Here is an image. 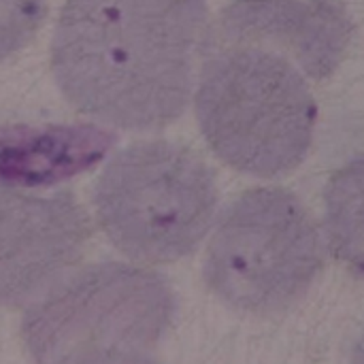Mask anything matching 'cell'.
Listing matches in <instances>:
<instances>
[{
  "instance_id": "obj_8",
  "label": "cell",
  "mask_w": 364,
  "mask_h": 364,
  "mask_svg": "<svg viewBox=\"0 0 364 364\" xmlns=\"http://www.w3.org/2000/svg\"><path fill=\"white\" fill-rule=\"evenodd\" d=\"M115 134L92 124L0 126V183L47 188L96 166Z\"/></svg>"
},
{
  "instance_id": "obj_12",
  "label": "cell",
  "mask_w": 364,
  "mask_h": 364,
  "mask_svg": "<svg viewBox=\"0 0 364 364\" xmlns=\"http://www.w3.org/2000/svg\"><path fill=\"white\" fill-rule=\"evenodd\" d=\"M352 364H364V335L360 337V341L356 343L354 356H352Z\"/></svg>"
},
{
  "instance_id": "obj_7",
  "label": "cell",
  "mask_w": 364,
  "mask_h": 364,
  "mask_svg": "<svg viewBox=\"0 0 364 364\" xmlns=\"http://www.w3.org/2000/svg\"><path fill=\"white\" fill-rule=\"evenodd\" d=\"M352 34L343 0H235L218 17L205 45H254L292 60L307 77L339 66Z\"/></svg>"
},
{
  "instance_id": "obj_1",
  "label": "cell",
  "mask_w": 364,
  "mask_h": 364,
  "mask_svg": "<svg viewBox=\"0 0 364 364\" xmlns=\"http://www.w3.org/2000/svg\"><path fill=\"white\" fill-rule=\"evenodd\" d=\"M205 0H66L51 47L64 98L126 130L177 119L205 45Z\"/></svg>"
},
{
  "instance_id": "obj_10",
  "label": "cell",
  "mask_w": 364,
  "mask_h": 364,
  "mask_svg": "<svg viewBox=\"0 0 364 364\" xmlns=\"http://www.w3.org/2000/svg\"><path fill=\"white\" fill-rule=\"evenodd\" d=\"M45 11L47 0H0V62L34 38Z\"/></svg>"
},
{
  "instance_id": "obj_3",
  "label": "cell",
  "mask_w": 364,
  "mask_h": 364,
  "mask_svg": "<svg viewBox=\"0 0 364 364\" xmlns=\"http://www.w3.org/2000/svg\"><path fill=\"white\" fill-rule=\"evenodd\" d=\"M96 215L111 243L132 260L173 262L209 232L218 188L188 147L145 141L122 149L94 188Z\"/></svg>"
},
{
  "instance_id": "obj_4",
  "label": "cell",
  "mask_w": 364,
  "mask_h": 364,
  "mask_svg": "<svg viewBox=\"0 0 364 364\" xmlns=\"http://www.w3.org/2000/svg\"><path fill=\"white\" fill-rule=\"evenodd\" d=\"M322 241L303 203L279 188L245 192L222 218L205 260L209 288L230 307H290L322 269Z\"/></svg>"
},
{
  "instance_id": "obj_6",
  "label": "cell",
  "mask_w": 364,
  "mask_h": 364,
  "mask_svg": "<svg viewBox=\"0 0 364 364\" xmlns=\"http://www.w3.org/2000/svg\"><path fill=\"white\" fill-rule=\"evenodd\" d=\"M87 235V218L70 194L0 190V305L45 294L79 260Z\"/></svg>"
},
{
  "instance_id": "obj_9",
  "label": "cell",
  "mask_w": 364,
  "mask_h": 364,
  "mask_svg": "<svg viewBox=\"0 0 364 364\" xmlns=\"http://www.w3.org/2000/svg\"><path fill=\"white\" fill-rule=\"evenodd\" d=\"M324 203L335 254L364 277V156L348 162L331 179Z\"/></svg>"
},
{
  "instance_id": "obj_2",
  "label": "cell",
  "mask_w": 364,
  "mask_h": 364,
  "mask_svg": "<svg viewBox=\"0 0 364 364\" xmlns=\"http://www.w3.org/2000/svg\"><path fill=\"white\" fill-rule=\"evenodd\" d=\"M196 115L211 149L232 168L277 177L307 156L316 100L299 66L254 45H209Z\"/></svg>"
},
{
  "instance_id": "obj_11",
  "label": "cell",
  "mask_w": 364,
  "mask_h": 364,
  "mask_svg": "<svg viewBox=\"0 0 364 364\" xmlns=\"http://www.w3.org/2000/svg\"><path fill=\"white\" fill-rule=\"evenodd\" d=\"M53 364H158L147 358L143 352L128 350H98V352H81L66 356Z\"/></svg>"
},
{
  "instance_id": "obj_5",
  "label": "cell",
  "mask_w": 364,
  "mask_h": 364,
  "mask_svg": "<svg viewBox=\"0 0 364 364\" xmlns=\"http://www.w3.org/2000/svg\"><path fill=\"white\" fill-rule=\"evenodd\" d=\"M171 286L156 273L105 262L58 282L28 309L23 341L38 364L98 350L145 352L168 331Z\"/></svg>"
}]
</instances>
